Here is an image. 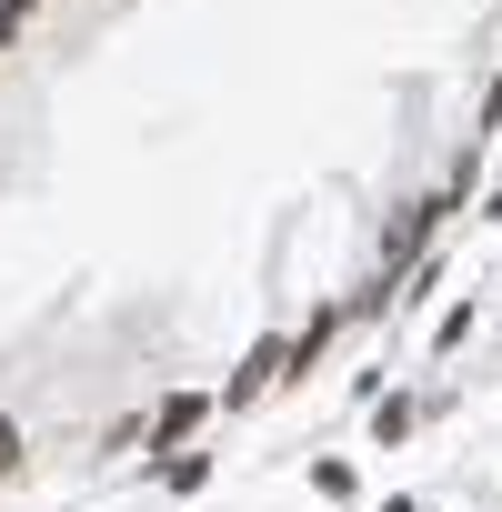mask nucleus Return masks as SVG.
<instances>
[{
  "label": "nucleus",
  "mask_w": 502,
  "mask_h": 512,
  "mask_svg": "<svg viewBox=\"0 0 502 512\" xmlns=\"http://www.w3.org/2000/svg\"><path fill=\"white\" fill-rule=\"evenodd\" d=\"M412 422H422V402H412V392H382V402H372V442H382V452H392V442H412Z\"/></svg>",
  "instance_id": "3"
},
{
  "label": "nucleus",
  "mask_w": 502,
  "mask_h": 512,
  "mask_svg": "<svg viewBox=\"0 0 502 512\" xmlns=\"http://www.w3.org/2000/svg\"><path fill=\"white\" fill-rule=\"evenodd\" d=\"M21 31H31V0H0V51H11Z\"/></svg>",
  "instance_id": "8"
},
{
  "label": "nucleus",
  "mask_w": 502,
  "mask_h": 512,
  "mask_svg": "<svg viewBox=\"0 0 502 512\" xmlns=\"http://www.w3.org/2000/svg\"><path fill=\"white\" fill-rule=\"evenodd\" d=\"M272 382H282V342H251V352L231 362V382H221L211 402H221V412H251V402H262Z\"/></svg>",
  "instance_id": "1"
},
{
  "label": "nucleus",
  "mask_w": 502,
  "mask_h": 512,
  "mask_svg": "<svg viewBox=\"0 0 502 512\" xmlns=\"http://www.w3.org/2000/svg\"><path fill=\"white\" fill-rule=\"evenodd\" d=\"M472 322H482V312H472V302H452V312L432 322V352H462V342H472Z\"/></svg>",
  "instance_id": "6"
},
{
  "label": "nucleus",
  "mask_w": 502,
  "mask_h": 512,
  "mask_svg": "<svg viewBox=\"0 0 502 512\" xmlns=\"http://www.w3.org/2000/svg\"><path fill=\"white\" fill-rule=\"evenodd\" d=\"M201 422H211V392H161L141 432H151V452H181V442H191Z\"/></svg>",
  "instance_id": "2"
},
{
  "label": "nucleus",
  "mask_w": 502,
  "mask_h": 512,
  "mask_svg": "<svg viewBox=\"0 0 502 512\" xmlns=\"http://www.w3.org/2000/svg\"><path fill=\"white\" fill-rule=\"evenodd\" d=\"M201 482H211V452H201V442H181V452H161V492H181V502H191Z\"/></svg>",
  "instance_id": "4"
},
{
  "label": "nucleus",
  "mask_w": 502,
  "mask_h": 512,
  "mask_svg": "<svg viewBox=\"0 0 502 512\" xmlns=\"http://www.w3.org/2000/svg\"><path fill=\"white\" fill-rule=\"evenodd\" d=\"M21 462H31V442H21V422H0V492L21 482Z\"/></svg>",
  "instance_id": "7"
},
{
  "label": "nucleus",
  "mask_w": 502,
  "mask_h": 512,
  "mask_svg": "<svg viewBox=\"0 0 502 512\" xmlns=\"http://www.w3.org/2000/svg\"><path fill=\"white\" fill-rule=\"evenodd\" d=\"M312 492H322V502H362V472H352L342 452H322V462H312Z\"/></svg>",
  "instance_id": "5"
},
{
  "label": "nucleus",
  "mask_w": 502,
  "mask_h": 512,
  "mask_svg": "<svg viewBox=\"0 0 502 512\" xmlns=\"http://www.w3.org/2000/svg\"><path fill=\"white\" fill-rule=\"evenodd\" d=\"M372 512H422V502H402V492H382V502H372Z\"/></svg>",
  "instance_id": "9"
}]
</instances>
